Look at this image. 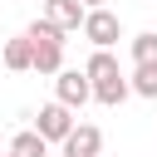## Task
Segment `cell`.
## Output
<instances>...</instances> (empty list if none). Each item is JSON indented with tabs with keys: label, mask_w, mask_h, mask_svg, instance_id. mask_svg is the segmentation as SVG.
Instances as JSON below:
<instances>
[{
	"label": "cell",
	"mask_w": 157,
	"mask_h": 157,
	"mask_svg": "<svg viewBox=\"0 0 157 157\" xmlns=\"http://www.w3.org/2000/svg\"><path fill=\"white\" fill-rule=\"evenodd\" d=\"M10 152H15V157H49V142H44L34 128H25V132L15 137V147H10Z\"/></svg>",
	"instance_id": "8fae6325"
},
{
	"label": "cell",
	"mask_w": 157,
	"mask_h": 157,
	"mask_svg": "<svg viewBox=\"0 0 157 157\" xmlns=\"http://www.w3.org/2000/svg\"><path fill=\"white\" fill-rule=\"evenodd\" d=\"M64 152H69V157H98V152H103V132H98L93 123H74Z\"/></svg>",
	"instance_id": "5b68a950"
},
{
	"label": "cell",
	"mask_w": 157,
	"mask_h": 157,
	"mask_svg": "<svg viewBox=\"0 0 157 157\" xmlns=\"http://www.w3.org/2000/svg\"><path fill=\"white\" fill-rule=\"evenodd\" d=\"M83 15H88V10H83L78 0H44V20H49L54 29H64V34H69V29H83Z\"/></svg>",
	"instance_id": "277c9868"
},
{
	"label": "cell",
	"mask_w": 157,
	"mask_h": 157,
	"mask_svg": "<svg viewBox=\"0 0 157 157\" xmlns=\"http://www.w3.org/2000/svg\"><path fill=\"white\" fill-rule=\"evenodd\" d=\"M34 132H39L44 142H69V132H74V113H69L64 103H44L39 118H34Z\"/></svg>",
	"instance_id": "3957f363"
},
{
	"label": "cell",
	"mask_w": 157,
	"mask_h": 157,
	"mask_svg": "<svg viewBox=\"0 0 157 157\" xmlns=\"http://www.w3.org/2000/svg\"><path fill=\"white\" fill-rule=\"evenodd\" d=\"M128 93H132L128 74H113V78H98V83H93V98H98L103 108H118V103H123Z\"/></svg>",
	"instance_id": "ba28073f"
},
{
	"label": "cell",
	"mask_w": 157,
	"mask_h": 157,
	"mask_svg": "<svg viewBox=\"0 0 157 157\" xmlns=\"http://www.w3.org/2000/svg\"><path fill=\"white\" fill-rule=\"evenodd\" d=\"M34 44V74H64V39H29Z\"/></svg>",
	"instance_id": "8992f818"
},
{
	"label": "cell",
	"mask_w": 157,
	"mask_h": 157,
	"mask_svg": "<svg viewBox=\"0 0 157 157\" xmlns=\"http://www.w3.org/2000/svg\"><path fill=\"white\" fill-rule=\"evenodd\" d=\"M132 64H157V29H142L132 39Z\"/></svg>",
	"instance_id": "7c38bea8"
},
{
	"label": "cell",
	"mask_w": 157,
	"mask_h": 157,
	"mask_svg": "<svg viewBox=\"0 0 157 157\" xmlns=\"http://www.w3.org/2000/svg\"><path fill=\"white\" fill-rule=\"evenodd\" d=\"M5 157H15V152H5Z\"/></svg>",
	"instance_id": "5bb4252c"
},
{
	"label": "cell",
	"mask_w": 157,
	"mask_h": 157,
	"mask_svg": "<svg viewBox=\"0 0 157 157\" xmlns=\"http://www.w3.org/2000/svg\"><path fill=\"white\" fill-rule=\"evenodd\" d=\"M78 5H83V10H103V0H78Z\"/></svg>",
	"instance_id": "4fadbf2b"
},
{
	"label": "cell",
	"mask_w": 157,
	"mask_h": 157,
	"mask_svg": "<svg viewBox=\"0 0 157 157\" xmlns=\"http://www.w3.org/2000/svg\"><path fill=\"white\" fill-rule=\"evenodd\" d=\"M83 39L93 44V49H113L118 39H123V20L103 5V10H88L83 15Z\"/></svg>",
	"instance_id": "6da1fadb"
},
{
	"label": "cell",
	"mask_w": 157,
	"mask_h": 157,
	"mask_svg": "<svg viewBox=\"0 0 157 157\" xmlns=\"http://www.w3.org/2000/svg\"><path fill=\"white\" fill-rule=\"evenodd\" d=\"M93 98V83H88V74H78V69H64L59 78H54V103H64L69 113L74 108H83Z\"/></svg>",
	"instance_id": "7a4b0ae2"
},
{
	"label": "cell",
	"mask_w": 157,
	"mask_h": 157,
	"mask_svg": "<svg viewBox=\"0 0 157 157\" xmlns=\"http://www.w3.org/2000/svg\"><path fill=\"white\" fill-rule=\"evenodd\" d=\"M0 59H5V69H15V74L34 69V44H29V34H20V39H5Z\"/></svg>",
	"instance_id": "52a82bcc"
},
{
	"label": "cell",
	"mask_w": 157,
	"mask_h": 157,
	"mask_svg": "<svg viewBox=\"0 0 157 157\" xmlns=\"http://www.w3.org/2000/svg\"><path fill=\"white\" fill-rule=\"evenodd\" d=\"M132 93L137 98H157V64H132Z\"/></svg>",
	"instance_id": "30bf717a"
},
{
	"label": "cell",
	"mask_w": 157,
	"mask_h": 157,
	"mask_svg": "<svg viewBox=\"0 0 157 157\" xmlns=\"http://www.w3.org/2000/svg\"><path fill=\"white\" fill-rule=\"evenodd\" d=\"M83 74H88V83H98V78H113V74H123V69H118V59H113L108 49H93L88 64H83Z\"/></svg>",
	"instance_id": "9c48e42d"
}]
</instances>
